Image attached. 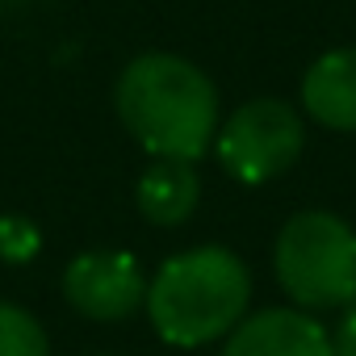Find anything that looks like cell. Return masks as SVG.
<instances>
[{"mask_svg":"<svg viewBox=\"0 0 356 356\" xmlns=\"http://www.w3.org/2000/svg\"><path fill=\"white\" fill-rule=\"evenodd\" d=\"M42 248V235L30 218L22 214H5L0 218V260H9V264H26L34 260Z\"/></svg>","mask_w":356,"mask_h":356,"instance_id":"30bf717a","label":"cell"},{"mask_svg":"<svg viewBox=\"0 0 356 356\" xmlns=\"http://www.w3.org/2000/svg\"><path fill=\"white\" fill-rule=\"evenodd\" d=\"M222 356H331V335L298 306H268L235 323Z\"/></svg>","mask_w":356,"mask_h":356,"instance_id":"8992f818","label":"cell"},{"mask_svg":"<svg viewBox=\"0 0 356 356\" xmlns=\"http://www.w3.org/2000/svg\"><path fill=\"white\" fill-rule=\"evenodd\" d=\"M138 214L151 227H181L202 202V176L189 159H151L134 189Z\"/></svg>","mask_w":356,"mask_h":356,"instance_id":"ba28073f","label":"cell"},{"mask_svg":"<svg viewBox=\"0 0 356 356\" xmlns=\"http://www.w3.org/2000/svg\"><path fill=\"white\" fill-rule=\"evenodd\" d=\"M302 109L323 130L356 134V47H335L306 67Z\"/></svg>","mask_w":356,"mask_h":356,"instance_id":"52a82bcc","label":"cell"},{"mask_svg":"<svg viewBox=\"0 0 356 356\" xmlns=\"http://www.w3.org/2000/svg\"><path fill=\"white\" fill-rule=\"evenodd\" d=\"M273 268L298 310H343L356 298V231L331 210H302L277 231Z\"/></svg>","mask_w":356,"mask_h":356,"instance_id":"3957f363","label":"cell"},{"mask_svg":"<svg viewBox=\"0 0 356 356\" xmlns=\"http://www.w3.org/2000/svg\"><path fill=\"white\" fill-rule=\"evenodd\" d=\"M252 273L248 264L218 243L176 252L147 281V318L155 335L172 348H202L227 339L248 314Z\"/></svg>","mask_w":356,"mask_h":356,"instance_id":"7a4b0ae2","label":"cell"},{"mask_svg":"<svg viewBox=\"0 0 356 356\" xmlns=\"http://www.w3.org/2000/svg\"><path fill=\"white\" fill-rule=\"evenodd\" d=\"M0 356H51V339L26 306L0 302Z\"/></svg>","mask_w":356,"mask_h":356,"instance_id":"9c48e42d","label":"cell"},{"mask_svg":"<svg viewBox=\"0 0 356 356\" xmlns=\"http://www.w3.org/2000/svg\"><path fill=\"white\" fill-rule=\"evenodd\" d=\"M113 105L126 134L155 159L197 163L222 122L214 80L193 59L168 51L134 55L113 84Z\"/></svg>","mask_w":356,"mask_h":356,"instance_id":"6da1fadb","label":"cell"},{"mask_svg":"<svg viewBox=\"0 0 356 356\" xmlns=\"http://www.w3.org/2000/svg\"><path fill=\"white\" fill-rule=\"evenodd\" d=\"M63 298L84 318L122 323L147 302V277H143L138 260L122 248L80 252L63 268Z\"/></svg>","mask_w":356,"mask_h":356,"instance_id":"5b68a950","label":"cell"},{"mask_svg":"<svg viewBox=\"0 0 356 356\" xmlns=\"http://www.w3.org/2000/svg\"><path fill=\"white\" fill-rule=\"evenodd\" d=\"M331 335V356H356V298L339 310L335 327H327Z\"/></svg>","mask_w":356,"mask_h":356,"instance_id":"8fae6325","label":"cell"},{"mask_svg":"<svg viewBox=\"0 0 356 356\" xmlns=\"http://www.w3.org/2000/svg\"><path fill=\"white\" fill-rule=\"evenodd\" d=\"M302 147H306V122L281 97L243 101L231 118L218 122L214 134L218 163L239 185H264L273 176L289 172Z\"/></svg>","mask_w":356,"mask_h":356,"instance_id":"277c9868","label":"cell"}]
</instances>
